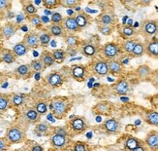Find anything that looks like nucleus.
<instances>
[{"instance_id":"5701e85b","label":"nucleus","mask_w":158,"mask_h":151,"mask_svg":"<svg viewBox=\"0 0 158 151\" xmlns=\"http://www.w3.org/2000/svg\"><path fill=\"white\" fill-rule=\"evenodd\" d=\"M48 29H49V33L51 34L52 36L54 37H60L64 35V30L65 29L63 27L62 24H52L51 25L48 26Z\"/></svg>"},{"instance_id":"a19ab883","label":"nucleus","mask_w":158,"mask_h":151,"mask_svg":"<svg viewBox=\"0 0 158 151\" xmlns=\"http://www.w3.org/2000/svg\"><path fill=\"white\" fill-rule=\"evenodd\" d=\"M51 38L52 35L49 32H43L41 33L39 35V40H40V44L43 45V46H47L51 42Z\"/></svg>"},{"instance_id":"a18cd8bd","label":"nucleus","mask_w":158,"mask_h":151,"mask_svg":"<svg viewBox=\"0 0 158 151\" xmlns=\"http://www.w3.org/2000/svg\"><path fill=\"white\" fill-rule=\"evenodd\" d=\"M24 12L27 16H32V15H35L37 13V8L35 6H34L32 3H28L27 5L24 6Z\"/></svg>"},{"instance_id":"4468645a","label":"nucleus","mask_w":158,"mask_h":151,"mask_svg":"<svg viewBox=\"0 0 158 151\" xmlns=\"http://www.w3.org/2000/svg\"><path fill=\"white\" fill-rule=\"evenodd\" d=\"M63 27L68 30L70 33L74 34L76 32H80L81 29H80V26L78 25L77 22H76V19L75 17H66L64 20H63Z\"/></svg>"},{"instance_id":"2f4dec72","label":"nucleus","mask_w":158,"mask_h":151,"mask_svg":"<svg viewBox=\"0 0 158 151\" xmlns=\"http://www.w3.org/2000/svg\"><path fill=\"white\" fill-rule=\"evenodd\" d=\"M114 16L112 15L110 13H104L102 14L99 18V23L102 24H105V25H109V26H112L114 23Z\"/></svg>"},{"instance_id":"c85d7f7f","label":"nucleus","mask_w":158,"mask_h":151,"mask_svg":"<svg viewBox=\"0 0 158 151\" xmlns=\"http://www.w3.org/2000/svg\"><path fill=\"white\" fill-rule=\"evenodd\" d=\"M1 58H2V61L6 64H13L16 61V56L14 55V53L10 50H7V49H3L1 51Z\"/></svg>"},{"instance_id":"f03ea898","label":"nucleus","mask_w":158,"mask_h":151,"mask_svg":"<svg viewBox=\"0 0 158 151\" xmlns=\"http://www.w3.org/2000/svg\"><path fill=\"white\" fill-rule=\"evenodd\" d=\"M5 139L10 143H22L25 140V133L23 130L19 126H12L6 132Z\"/></svg>"},{"instance_id":"58836bf2","label":"nucleus","mask_w":158,"mask_h":151,"mask_svg":"<svg viewBox=\"0 0 158 151\" xmlns=\"http://www.w3.org/2000/svg\"><path fill=\"white\" fill-rule=\"evenodd\" d=\"M28 20H29V23L31 24V25H33L34 27H40L43 24L42 19H41L40 16L37 15V14H35V15H32V16H29Z\"/></svg>"},{"instance_id":"a878e982","label":"nucleus","mask_w":158,"mask_h":151,"mask_svg":"<svg viewBox=\"0 0 158 151\" xmlns=\"http://www.w3.org/2000/svg\"><path fill=\"white\" fill-rule=\"evenodd\" d=\"M81 54L85 55V57H94L96 54H97V48H96L95 45L91 44V43H88L82 46L81 48Z\"/></svg>"},{"instance_id":"8fccbe9b","label":"nucleus","mask_w":158,"mask_h":151,"mask_svg":"<svg viewBox=\"0 0 158 151\" xmlns=\"http://www.w3.org/2000/svg\"><path fill=\"white\" fill-rule=\"evenodd\" d=\"M149 81L156 89H158V69L152 70V76H150Z\"/></svg>"},{"instance_id":"bb28decb","label":"nucleus","mask_w":158,"mask_h":151,"mask_svg":"<svg viewBox=\"0 0 158 151\" xmlns=\"http://www.w3.org/2000/svg\"><path fill=\"white\" fill-rule=\"evenodd\" d=\"M146 54V45L143 42H137V44L135 45L134 49L132 51V53L130 54L132 58H139L142 57L143 55Z\"/></svg>"},{"instance_id":"aec40b11","label":"nucleus","mask_w":158,"mask_h":151,"mask_svg":"<svg viewBox=\"0 0 158 151\" xmlns=\"http://www.w3.org/2000/svg\"><path fill=\"white\" fill-rule=\"evenodd\" d=\"M143 142H142L139 139H137L132 135H129L124 141V149H125V151H132L133 149L137 148L139 145L143 144Z\"/></svg>"},{"instance_id":"cd10ccee","label":"nucleus","mask_w":158,"mask_h":151,"mask_svg":"<svg viewBox=\"0 0 158 151\" xmlns=\"http://www.w3.org/2000/svg\"><path fill=\"white\" fill-rule=\"evenodd\" d=\"M137 42H138V40H136V39H126L123 41V43L120 46L121 50L127 54H131Z\"/></svg>"},{"instance_id":"f8f14e48","label":"nucleus","mask_w":158,"mask_h":151,"mask_svg":"<svg viewBox=\"0 0 158 151\" xmlns=\"http://www.w3.org/2000/svg\"><path fill=\"white\" fill-rule=\"evenodd\" d=\"M23 42L25 45L29 48V49H34V48H38L40 45V40H39V35L36 32H28L25 34L23 38Z\"/></svg>"},{"instance_id":"0eeeda50","label":"nucleus","mask_w":158,"mask_h":151,"mask_svg":"<svg viewBox=\"0 0 158 151\" xmlns=\"http://www.w3.org/2000/svg\"><path fill=\"white\" fill-rule=\"evenodd\" d=\"M143 143L149 151H158V131H150L147 135Z\"/></svg>"},{"instance_id":"473e14b6","label":"nucleus","mask_w":158,"mask_h":151,"mask_svg":"<svg viewBox=\"0 0 158 151\" xmlns=\"http://www.w3.org/2000/svg\"><path fill=\"white\" fill-rule=\"evenodd\" d=\"M65 43L69 48H75L79 45L80 38L77 35H75V34L69 33L68 35L65 36Z\"/></svg>"},{"instance_id":"2eb2a0df","label":"nucleus","mask_w":158,"mask_h":151,"mask_svg":"<svg viewBox=\"0 0 158 151\" xmlns=\"http://www.w3.org/2000/svg\"><path fill=\"white\" fill-rule=\"evenodd\" d=\"M46 81L50 86L56 88L63 84V76L58 72H52L46 76Z\"/></svg>"},{"instance_id":"7c9ffc66","label":"nucleus","mask_w":158,"mask_h":151,"mask_svg":"<svg viewBox=\"0 0 158 151\" xmlns=\"http://www.w3.org/2000/svg\"><path fill=\"white\" fill-rule=\"evenodd\" d=\"M75 19H76V22L78 24V25L80 26V29H85V27L88 25V17L86 14L85 13H78L76 16H75Z\"/></svg>"},{"instance_id":"13d9d810","label":"nucleus","mask_w":158,"mask_h":151,"mask_svg":"<svg viewBox=\"0 0 158 151\" xmlns=\"http://www.w3.org/2000/svg\"><path fill=\"white\" fill-rule=\"evenodd\" d=\"M0 63H2V58H1V55H0Z\"/></svg>"},{"instance_id":"20e7f679","label":"nucleus","mask_w":158,"mask_h":151,"mask_svg":"<svg viewBox=\"0 0 158 151\" xmlns=\"http://www.w3.org/2000/svg\"><path fill=\"white\" fill-rule=\"evenodd\" d=\"M91 69H92V72L96 75V76H98V77L106 76V75H108L110 73L108 60H98L93 61Z\"/></svg>"},{"instance_id":"9b49d317","label":"nucleus","mask_w":158,"mask_h":151,"mask_svg":"<svg viewBox=\"0 0 158 151\" xmlns=\"http://www.w3.org/2000/svg\"><path fill=\"white\" fill-rule=\"evenodd\" d=\"M113 109V105L109 101H100L93 106V112L97 115H109Z\"/></svg>"},{"instance_id":"ddd939ff","label":"nucleus","mask_w":158,"mask_h":151,"mask_svg":"<svg viewBox=\"0 0 158 151\" xmlns=\"http://www.w3.org/2000/svg\"><path fill=\"white\" fill-rule=\"evenodd\" d=\"M152 69L148 64H142L136 69L137 77L140 81H149L152 76Z\"/></svg>"},{"instance_id":"6e6d98bb","label":"nucleus","mask_w":158,"mask_h":151,"mask_svg":"<svg viewBox=\"0 0 158 151\" xmlns=\"http://www.w3.org/2000/svg\"><path fill=\"white\" fill-rule=\"evenodd\" d=\"M31 151H44V148L39 144H35V145L32 146Z\"/></svg>"},{"instance_id":"4c0bfd02","label":"nucleus","mask_w":158,"mask_h":151,"mask_svg":"<svg viewBox=\"0 0 158 151\" xmlns=\"http://www.w3.org/2000/svg\"><path fill=\"white\" fill-rule=\"evenodd\" d=\"M52 56L56 60V61H62L65 60V57H66V53L65 51L61 50V49H56L52 52Z\"/></svg>"},{"instance_id":"de8ad7c7","label":"nucleus","mask_w":158,"mask_h":151,"mask_svg":"<svg viewBox=\"0 0 158 151\" xmlns=\"http://www.w3.org/2000/svg\"><path fill=\"white\" fill-rule=\"evenodd\" d=\"M43 5L46 8L53 9V8H56L57 5H60V1L59 0H44Z\"/></svg>"},{"instance_id":"ea45409f","label":"nucleus","mask_w":158,"mask_h":151,"mask_svg":"<svg viewBox=\"0 0 158 151\" xmlns=\"http://www.w3.org/2000/svg\"><path fill=\"white\" fill-rule=\"evenodd\" d=\"M34 109L40 114V115H44L47 113L48 111V106H47V104L45 101H38L37 104H35V107Z\"/></svg>"},{"instance_id":"393cba45","label":"nucleus","mask_w":158,"mask_h":151,"mask_svg":"<svg viewBox=\"0 0 158 151\" xmlns=\"http://www.w3.org/2000/svg\"><path fill=\"white\" fill-rule=\"evenodd\" d=\"M39 60L42 61L43 64L45 65V67H50V66L53 65L54 63H56V60H54L52 54L48 52V51H44L42 53V55L40 56Z\"/></svg>"},{"instance_id":"5fc2aeb1","label":"nucleus","mask_w":158,"mask_h":151,"mask_svg":"<svg viewBox=\"0 0 158 151\" xmlns=\"http://www.w3.org/2000/svg\"><path fill=\"white\" fill-rule=\"evenodd\" d=\"M132 151H149V150H148V148L145 145V143H143V144L139 145L138 147L135 148V149H133Z\"/></svg>"},{"instance_id":"423d86ee","label":"nucleus","mask_w":158,"mask_h":151,"mask_svg":"<svg viewBox=\"0 0 158 151\" xmlns=\"http://www.w3.org/2000/svg\"><path fill=\"white\" fill-rule=\"evenodd\" d=\"M103 129H104L108 134L116 135L120 132L121 125L119 121L116 120L115 118H109L103 123Z\"/></svg>"},{"instance_id":"3c124183","label":"nucleus","mask_w":158,"mask_h":151,"mask_svg":"<svg viewBox=\"0 0 158 151\" xmlns=\"http://www.w3.org/2000/svg\"><path fill=\"white\" fill-rule=\"evenodd\" d=\"M53 134L56 135H62V136H67L68 133H67V130L65 128L62 127H57V128H54V131Z\"/></svg>"},{"instance_id":"72a5a7b5","label":"nucleus","mask_w":158,"mask_h":151,"mask_svg":"<svg viewBox=\"0 0 158 151\" xmlns=\"http://www.w3.org/2000/svg\"><path fill=\"white\" fill-rule=\"evenodd\" d=\"M30 67L31 69L36 71V72H40V71H43L45 69V65L43 64V63L40 60H34L30 63Z\"/></svg>"},{"instance_id":"a211bd4d","label":"nucleus","mask_w":158,"mask_h":151,"mask_svg":"<svg viewBox=\"0 0 158 151\" xmlns=\"http://www.w3.org/2000/svg\"><path fill=\"white\" fill-rule=\"evenodd\" d=\"M17 29H18V26L16 24L7 23L3 25L0 32H1L2 37H4L5 39H10L13 35H15V33L17 32Z\"/></svg>"},{"instance_id":"dca6fc26","label":"nucleus","mask_w":158,"mask_h":151,"mask_svg":"<svg viewBox=\"0 0 158 151\" xmlns=\"http://www.w3.org/2000/svg\"><path fill=\"white\" fill-rule=\"evenodd\" d=\"M146 54L150 58L158 59V39L152 38L146 45Z\"/></svg>"},{"instance_id":"052dcab7","label":"nucleus","mask_w":158,"mask_h":151,"mask_svg":"<svg viewBox=\"0 0 158 151\" xmlns=\"http://www.w3.org/2000/svg\"><path fill=\"white\" fill-rule=\"evenodd\" d=\"M0 30H1V29H0Z\"/></svg>"},{"instance_id":"37998d69","label":"nucleus","mask_w":158,"mask_h":151,"mask_svg":"<svg viewBox=\"0 0 158 151\" xmlns=\"http://www.w3.org/2000/svg\"><path fill=\"white\" fill-rule=\"evenodd\" d=\"M63 17L62 15H61L60 13L58 12H56V13H53L52 14V17H51V22L54 24H62L63 23Z\"/></svg>"},{"instance_id":"f3484780","label":"nucleus","mask_w":158,"mask_h":151,"mask_svg":"<svg viewBox=\"0 0 158 151\" xmlns=\"http://www.w3.org/2000/svg\"><path fill=\"white\" fill-rule=\"evenodd\" d=\"M143 119L148 125L158 128V111L155 110H146L143 113Z\"/></svg>"},{"instance_id":"c9c22d12","label":"nucleus","mask_w":158,"mask_h":151,"mask_svg":"<svg viewBox=\"0 0 158 151\" xmlns=\"http://www.w3.org/2000/svg\"><path fill=\"white\" fill-rule=\"evenodd\" d=\"M120 32L125 38H130V37H132V36L135 35V29H133L132 26H129V25L123 26L122 29H120Z\"/></svg>"},{"instance_id":"4d7b16f0","label":"nucleus","mask_w":158,"mask_h":151,"mask_svg":"<svg viewBox=\"0 0 158 151\" xmlns=\"http://www.w3.org/2000/svg\"><path fill=\"white\" fill-rule=\"evenodd\" d=\"M78 53V51L75 49V48H69V52H68V54L70 55V56H75Z\"/></svg>"},{"instance_id":"49530a36","label":"nucleus","mask_w":158,"mask_h":151,"mask_svg":"<svg viewBox=\"0 0 158 151\" xmlns=\"http://www.w3.org/2000/svg\"><path fill=\"white\" fill-rule=\"evenodd\" d=\"M12 102L15 106H20L23 104L24 98L23 95H15L12 99Z\"/></svg>"},{"instance_id":"f704fd0d","label":"nucleus","mask_w":158,"mask_h":151,"mask_svg":"<svg viewBox=\"0 0 158 151\" xmlns=\"http://www.w3.org/2000/svg\"><path fill=\"white\" fill-rule=\"evenodd\" d=\"M49 131H50V127L46 122L39 123V124L36 125L35 132H37L39 135H47Z\"/></svg>"},{"instance_id":"603ef678","label":"nucleus","mask_w":158,"mask_h":151,"mask_svg":"<svg viewBox=\"0 0 158 151\" xmlns=\"http://www.w3.org/2000/svg\"><path fill=\"white\" fill-rule=\"evenodd\" d=\"M11 6V2L8 0H0V11H4L9 9Z\"/></svg>"},{"instance_id":"09e8293b","label":"nucleus","mask_w":158,"mask_h":151,"mask_svg":"<svg viewBox=\"0 0 158 151\" xmlns=\"http://www.w3.org/2000/svg\"><path fill=\"white\" fill-rule=\"evenodd\" d=\"M72 151H88V147L85 142L78 141L74 144Z\"/></svg>"},{"instance_id":"f257e3e1","label":"nucleus","mask_w":158,"mask_h":151,"mask_svg":"<svg viewBox=\"0 0 158 151\" xmlns=\"http://www.w3.org/2000/svg\"><path fill=\"white\" fill-rule=\"evenodd\" d=\"M69 100L66 98H56L51 104V110L57 119H62L69 110Z\"/></svg>"},{"instance_id":"9d476101","label":"nucleus","mask_w":158,"mask_h":151,"mask_svg":"<svg viewBox=\"0 0 158 151\" xmlns=\"http://www.w3.org/2000/svg\"><path fill=\"white\" fill-rule=\"evenodd\" d=\"M86 67L82 64H75L71 67L72 77L77 81H84L86 76Z\"/></svg>"},{"instance_id":"7ed1b4c3","label":"nucleus","mask_w":158,"mask_h":151,"mask_svg":"<svg viewBox=\"0 0 158 151\" xmlns=\"http://www.w3.org/2000/svg\"><path fill=\"white\" fill-rule=\"evenodd\" d=\"M121 47L114 42H109L106 43L104 46L101 48V53L107 60H115L116 57L119 56V54L121 53Z\"/></svg>"},{"instance_id":"1a4fd4ad","label":"nucleus","mask_w":158,"mask_h":151,"mask_svg":"<svg viewBox=\"0 0 158 151\" xmlns=\"http://www.w3.org/2000/svg\"><path fill=\"white\" fill-rule=\"evenodd\" d=\"M113 89L118 95H125L131 90V85H130V83L126 79H120L114 85Z\"/></svg>"},{"instance_id":"e433bc0d","label":"nucleus","mask_w":158,"mask_h":151,"mask_svg":"<svg viewBox=\"0 0 158 151\" xmlns=\"http://www.w3.org/2000/svg\"><path fill=\"white\" fill-rule=\"evenodd\" d=\"M9 98L7 95H0V112H5L9 106Z\"/></svg>"},{"instance_id":"4be33fe9","label":"nucleus","mask_w":158,"mask_h":151,"mask_svg":"<svg viewBox=\"0 0 158 151\" xmlns=\"http://www.w3.org/2000/svg\"><path fill=\"white\" fill-rule=\"evenodd\" d=\"M28 51H29V48L25 45L23 41V42L17 43L13 47V50H12V52L14 53V55H15L16 57H23L28 53Z\"/></svg>"},{"instance_id":"c03bdc74","label":"nucleus","mask_w":158,"mask_h":151,"mask_svg":"<svg viewBox=\"0 0 158 151\" xmlns=\"http://www.w3.org/2000/svg\"><path fill=\"white\" fill-rule=\"evenodd\" d=\"M79 0H61L60 5H62L64 7H68V8H73V7H77L80 5Z\"/></svg>"},{"instance_id":"6ab92c4d","label":"nucleus","mask_w":158,"mask_h":151,"mask_svg":"<svg viewBox=\"0 0 158 151\" xmlns=\"http://www.w3.org/2000/svg\"><path fill=\"white\" fill-rule=\"evenodd\" d=\"M51 143L52 146L56 147V148H63L68 143L67 136H62V135L53 134L51 138Z\"/></svg>"},{"instance_id":"412c9836","label":"nucleus","mask_w":158,"mask_h":151,"mask_svg":"<svg viewBox=\"0 0 158 151\" xmlns=\"http://www.w3.org/2000/svg\"><path fill=\"white\" fill-rule=\"evenodd\" d=\"M108 64H109V70L110 73H112L114 75H118L120 74L123 71V64L118 60H108Z\"/></svg>"},{"instance_id":"864d4df0","label":"nucleus","mask_w":158,"mask_h":151,"mask_svg":"<svg viewBox=\"0 0 158 151\" xmlns=\"http://www.w3.org/2000/svg\"><path fill=\"white\" fill-rule=\"evenodd\" d=\"M9 146V143L8 140L6 139L3 138H0V151H6L7 148Z\"/></svg>"},{"instance_id":"c756f323","label":"nucleus","mask_w":158,"mask_h":151,"mask_svg":"<svg viewBox=\"0 0 158 151\" xmlns=\"http://www.w3.org/2000/svg\"><path fill=\"white\" fill-rule=\"evenodd\" d=\"M31 67L30 64H22L19 65L17 69H16V73L19 75V76L23 77V78H27L30 76L31 73Z\"/></svg>"},{"instance_id":"6e6552de","label":"nucleus","mask_w":158,"mask_h":151,"mask_svg":"<svg viewBox=\"0 0 158 151\" xmlns=\"http://www.w3.org/2000/svg\"><path fill=\"white\" fill-rule=\"evenodd\" d=\"M142 31L146 36H153L158 32V23L152 20H146L142 25Z\"/></svg>"},{"instance_id":"bf43d9fd","label":"nucleus","mask_w":158,"mask_h":151,"mask_svg":"<svg viewBox=\"0 0 158 151\" xmlns=\"http://www.w3.org/2000/svg\"><path fill=\"white\" fill-rule=\"evenodd\" d=\"M18 151H24V150H18Z\"/></svg>"},{"instance_id":"39448f33","label":"nucleus","mask_w":158,"mask_h":151,"mask_svg":"<svg viewBox=\"0 0 158 151\" xmlns=\"http://www.w3.org/2000/svg\"><path fill=\"white\" fill-rule=\"evenodd\" d=\"M70 127L74 132L78 134H81L85 132L87 129V122L85 117L81 116H76L70 120Z\"/></svg>"},{"instance_id":"79ce46f5","label":"nucleus","mask_w":158,"mask_h":151,"mask_svg":"<svg viewBox=\"0 0 158 151\" xmlns=\"http://www.w3.org/2000/svg\"><path fill=\"white\" fill-rule=\"evenodd\" d=\"M98 30L103 34V35H111L112 32H113V27L112 26H109V25H105V24H98Z\"/></svg>"},{"instance_id":"b1692460","label":"nucleus","mask_w":158,"mask_h":151,"mask_svg":"<svg viewBox=\"0 0 158 151\" xmlns=\"http://www.w3.org/2000/svg\"><path fill=\"white\" fill-rule=\"evenodd\" d=\"M24 118L29 123H37L40 121V114L34 108H28L24 111Z\"/></svg>"}]
</instances>
